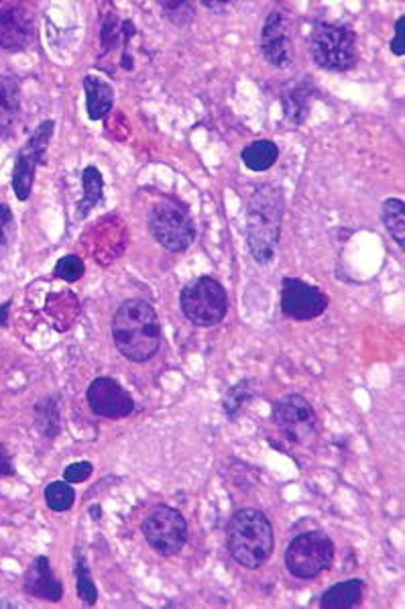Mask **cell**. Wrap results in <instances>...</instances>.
<instances>
[{"mask_svg":"<svg viewBox=\"0 0 405 609\" xmlns=\"http://www.w3.org/2000/svg\"><path fill=\"white\" fill-rule=\"evenodd\" d=\"M112 341L124 359L147 363L161 349V324L149 302L132 298L122 302L111 324Z\"/></svg>","mask_w":405,"mask_h":609,"instance_id":"obj_1","label":"cell"},{"mask_svg":"<svg viewBox=\"0 0 405 609\" xmlns=\"http://www.w3.org/2000/svg\"><path fill=\"white\" fill-rule=\"evenodd\" d=\"M284 190L275 184L255 187L247 205V241L253 259L259 265L274 261L282 237Z\"/></svg>","mask_w":405,"mask_h":609,"instance_id":"obj_2","label":"cell"},{"mask_svg":"<svg viewBox=\"0 0 405 609\" xmlns=\"http://www.w3.org/2000/svg\"><path fill=\"white\" fill-rule=\"evenodd\" d=\"M227 546L230 557L240 567L259 568L271 559L275 549L274 526L267 515L253 507L235 512L227 526Z\"/></svg>","mask_w":405,"mask_h":609,"instance_id":"obj_3","label":"cell"},{"mask_svg":"<svg viewBox=\"0 0 405 609\" xmlns=\"http://www.w3.org/2000/svg\"><path fill=\"white\" fill-rule=\"evenodd\" d=\"M310 53L318 68L348 72L356 64V35L340 23H318L310 35Z\"/></svg>","mask_w":405,"mask_h":609,"instance_id":"obj_4","label":"cell"},{"mask_svg":"<svg viewBox=\"0 0 405 609\" xmlns=\"http://www.w3.org/2000/svg\"><path fill=\"white\" fill-rule=\"evenodd\" d=\"M182 312L196 326H216L229 312V295L220 281L214 277H198L182 290Z\"/></svg>","mask_w":405,"mask_h":609,"instance_id":"obj_5","label":"cell"},{"mask_svg":"<svg viewBox=\"0 0 405 609\" xmlns=\"http://www.w3.org/2000/svg\"><path fill=\"white\" fill-rule=\"evenodd\" d=\"M149 232L158 243L171 253H182L196 239V224L188 210L171 200L158 202L147 218Z\"/></svg>","mask_w":405,"mask_h":609,"instance_id":"obj_6","label":"cell"},{"mask_svg":"<svg viewBox=\"0 0 405 609\" xmlns=\"http://www.w3.org/2000/svg\"><path fill=\"white\" fill-rule=\"evenodd\" d=\"M334 560V542L328 534L303 532L295 536L285 550V567L298 579H314L326 568H330Z\"/></svg>","mask_w":405,"mask_h":609,"instance_id":"obj_7","label":"cell"},{"mask_svg":"<svg viewBox=\"0 0 405 609\" xmlns=\"http://www.w3.org/2000/svg\"><path fill=\"white\" fill-rule=\"evenodd\" d=\"M141 530L147 544L158 554H163V557L177 554L184 549L185 541H188L185 518L177 510H174V507L167 505H158L155 510L147 514Z\"/></svg>","mask_w":405,"mask_h":609,"instance_id":"obj_8","label":"cell"},{"mask_svg":"<svg viewBox=\"0 0 405 609\" xmlns=\"http://www.w3.org/2000/svg\"><path fill=\"white\" fill-rule=\"evenodd\" d=\"M274 420L277 431L295 444L310 442L318 432L316 412L300 394H287L275 402Z\"/></svg>","mask_w":405,"mask_h":609,"instance_id":"obj_9","label":"cell"},{"mask_svg":"<svg viewBox=\"0 0 405 609\" xmlns=\"http://www.w3.org/2000/svg\"><path fill=\"white\" fill-rule=\"evenodd\" d=\"M53 129H56V123L43 121L17 153V161H14L13 171V190L17 194L19 200L29 198L31 187H33L35 171L43 163L45 151H48V145L53 137Z\"/></svg>","mask_w":405,"mask_h":609,"instance_id":"obj_10","label":"cell"},{"mask_svg":"<svg viewBox=\"0 0 405 609\" xmlns=\"http://www.w3.org/2000/svg\"><path fill=\"white\" fill-rule=\"evenodd\" d=\"M263 58L274 68H287L293 59V21L287 11L274 9L261 29Z\"/></svg>","mask_w":405,"mask_h":609,"instance_id":"obj_11","label":"cell"},{"mask_svg":"<svg viewBox=\"0 0 405 609\" xmlns=\"http://www.w3.org/2000/svg\"><path fill=\"white\" fill-rule=\"evenodd\" d=\"M328 308V295L320 287L306 281L285 277L282 284V312L293 320H311L322 316Z\"/></svg>","mask_w":405,"mask_h":609,"instance_id":"obj_12","label":"cell"},{"mask_svg":"<svg viewBox=\"0 0 405 609\" xmlns=\"http://www.w3.org/2000/svg\"><path fill=\"white\" fill-rule=\"evenodd\" d=\"M86 397H88L90 410L94 412L96 416L119 420L127 418L135 412V400H132L130 394L119 384V381H114L111 377H98L92 381Z\"/></svg>","mask_w":405,"mask_h":609,"instance_id":"obj_13","label":"cell"},{"mask_svg":"<svg viewBox=\"0 0 405 609\" xmlns=\"http://www.w3.org/2000/svg\"><path fill=\"white\" fill-rule=\"evenodd\" d=\"M33 37V17L25 6L19 3H0V50H25Z\"/></svg>","mask_w":405,"mask_h":609,"instance_id":"obj_14","label":"cell"},{"mask_svg":"<svg viewBox=\"0 0 405 609\" xmlns=\"http://www.w3.org/2000/svg\"><path fill=\"white\" fill-rule=\"evenodd\" d=\"M25 593L45 601H59L64 597L61 581L51 571V562L48 557H37L31 565L25 577Z\"/></svg>","mask_w":405,"mask_h":609,"instance_id":"obj_15","label":"cell"},{"mask_svg":"<svg viewBox=\"0 0 405 609\" xmlns=\"http://www.w3.org/2000/svg\"><path fill=\"white\" fill-rule=\"evenodd\" d=\"M84 92H86V108L92 121H100L111 113L114 105V88L106 80L98 76L88 74L84 77Z\"/></svg>","mask_w":405,"mask_h":609,"instance_id":"obj_16","label":"cell"},{"mask_svg":"<svg viewBox=\"0 0 405 609\" xmlns=\"http://www.w3.org/2000/svg\"><path fill=\"white\" fill-rule=\"evenodd\" d=\"M364 593V583L361 579H348L337 583L324 593L320 607L324 609H348L361 604Z\"/></svg>","mask_w":405,"mask_h":609,"instance_id":"obj_17","label":"cell"},{"mask_svg":"<svg viewBox=\"0 0 405 609\" xmlns=\"http://www.w3.org/2000/svg\"><path fill=\"white\" fill-rule=\"evenodd\" d=\"M21 108L19 84L11 76H0V135L13 127Z\"/></svg>","mask_w":405,"mask_h":609,"instance_id":"obj_18","label":"cell"},{"mask_svg":"<svg viewBox=\"0 0 405 609\" xmlns=\"http://www.w3.org/2000/svg\"><path fill=\"white\" fill-rule=\"evenodd\" d=\"M277 158H279L277 145L269 139L253 141V143L245 147L243 153H240V159H243L245 166L251 171H267L269 168L275 166Z\"/></svg>","mask_w":405,"mask_h":609,"instance_id":"obj_19","label":"cell"},{"mask_svg":"<svg viewBox=\"0 0 405 609\" xmlns=\"http://www.w3.org/2000/svg\"><path fill=\"white\" fill-rule=\"evenodd\" d=\"M82 187H84V196L77 202V210H76V218L88 216V213L94 208L100 200H103V190H104V179L103 174L96 168L88 166L82 171Z\"/></svg>","mask_w":405,"mask_h":609,"instance_id":"obj_20","label":"cell"},{"mask_svg":"<svg viewBox=\"0 0 405 609\" xmlns=\"http://www.w3.org/2000/svg\"><path fill=\"white\" fill-rule=\"evenodd\" d=\"M381 221H383L387 232L397 247L403 249L405 245V205L400 198H389L381 206Z\"/></svg>","mask_w":405,"mask_h":609,"instance_id":"obj_21","label":"cell"},{"mask_svg":"<svg viewBox=\"0 0 405 609\" xmlns=\"http://www.w3.org/2000/svg\"><path fill=\"white\" fill-rule=\"evenodd\" d=\"M282 103L285 111V119L292 124L303 123L308 114V103H310V88L306 84H292V90H284Z\"/></svg>","mask_w":405,"mask_h":609,"instance_id":"obj_22","label":"cell"},{"mask_svg":"<svg viewBox=\"0 0 405 609\" xmlns=\"http://www.w3.org/2000/svg\"><path fill=\"white\" fill-rule=\"evenodd\" d=\"M35 426L45 439H53L59 432V414L58 405L51 397H45L35 408Z\"/></svg>","mask_w":405,"mask_h":609,"instance_id":"obj_23","label":"cell"},{"mask_svg":"<svg viewBox=\"0 0 405 609\" xmlns=\"http://www.w3.org/2000/svg\"><path fill=\"white\" fill-rule=\"evenodd\" d=\"M76 491L68 481H53L45 487V504L53 512H68L74 505Z\"/></svg>","mask_w":405,"mask_h":609,"instance_id":"obj_24","label":"cell"},{"mask_svg":"<svg viewBox=\"0 0 405 609\" xmlns=\"http://www.w3.org/2000/svg\"><path fill=\"white\" fill-rule=\"evenodd\" d=\"M76 579H77V597H80L86 605H94L98 599V589L94 581H92L88 567L80 552L76 554Z\"/></svg>","mask_w":405,"mask_h":609,"instance_id":"obj_25","label":"cell"},{"mask_svg":"<svg viewBox=\"0 0 405 609\" xmlns=\"http://www.w3.org/2000/svg\"><path fill=\"white\" fill-rule=\"evenodd\" d=\"M84 271H86L84 261H82L77 255H66V257H61V259H59L58 265H56V276H58L59 279L68 281V284H74V281L82 279Z\"/></svg>","mask_w":405,"mask_h":609,"instance_id":"obj_26","label":"cell"},{"mask_svg":"<svg viewBox=\"0 0 405 609\" xmlns=\"http://www.w3.org/2000/svg\"><path fill=\"white\" fill-rule=\"evenodd\" d=\"M251 397H253V389L248 387V381H240V384L232 387L227 394V397H224V410H227V414L232 416V414H237L240 405L251 400Z\"/></svg>","mask_w":405,"mask_h":609,"instance_id":"obj_27","label":"cell"},{"mask_svg":"<svg viewBox=\"0 0 405 609\" xmlns=\"http://www.w3.org/2000/svg\"><path fill=\"white\" fill-rule=\"evenodd\" d=\"M161 9L166 11V17L174 25H188L194 17V6L190 3H161Z\"/></svg>","mask_w":405,"mask_h":609,"instance_id":"obj_28","label":"cell"},{"mask_svg":"<svg viewBox=\"0 0 405 609\" xmlns=\"http://www.w3.org/2000/svg\"><path fill=\"white\" fill-rule=\"evenodd\" d=\"M92 475V463L88 460H80V463H72L66 467L64 471V481L68 483H82Z\"/></svg>","mask_w":405,"mask_h":609,"instance_id":"obj_29","label":"cell"},{"mask_svg":"<svg viewBox=\"0 0 405 609\" xmlns=\"http://www.w3.org/2000/svg\"><path fill=\"white\" fill-rule=\"evenodd\" d=\"M11 229H13V213L6 205H0V255H3L4 247L9 245V237H11Z\"/></svg>","mask_w":405,"mask_h":609,"instance_id":"obj_30","label":"cell"},{"mask_svg":"<svg viewBox=\"0 0 405 609\" xmlns=\"http://www.w3.org/2000/svg\"><path fill=\"white\" fill-rule=\"evenodd\" d=\"M389 47H392V51L395 53L397 58H401L403 53H405V17H400L395 23V39L392 43H389Z\"/></svg>","mask_w":405,"mask_h":609,"instance_id":"obj_31","label":"cell"},{"mask_svg":"<svg viewBox=\"0 0 405 609\" xmlns=\"http://www.w3.org/2000/svg\"><path fill=\"white\" fill-rule=\"evenodd\" d=\"M13 463H11V457L6 449L0 444V475H13Z\"/></svg>","mask_w":405,"mask_h":609,"instance_id":"obj_32","label":"cell"},{"mask_svg":"<svg viewBox=\"0 0 405 609\" xmlns=\"http://www.w3.org/2000/svg\"><path fill=\"white\" fill-rule=\"evenodd\" d=\"M9 312H11V300L0 304V326H6V323H9Z\"/></svg>","mask_w":405,"mask_h":609,"instance_id":"obj_33","label":"cell"},{"mask_svg":"<svg viewBox=\"0 0 405 609\" xmlns=\"http://www.w3.org/2000/svg\"><path fill=\"white\" fill-rule=\"evenodd\" d=\"M202 5H204L206 9H216V11H222L224 6H227L224 3H202Z\"/></svg>","mask_w":405,"mask_h":609,"instance_id":"obj_34","label":"cell"},{"mask_svg":"<svg viewBox=\"0 0 405 609\" xmlns=\"http://www.w3.org/2000/svg\"><path fill=\"white\" fill-rule=\"evenodd\" d=\"M0 607H3V609H14L17 605L11 604V601H0Z\"/></svg>","mask_w":405,"mask_h":609,"instance_id":"obj_35","label":"cell"},{"mask_svg":"<svg viewBox=\"0 0 405 609\" xmlns=\"http://www.w3.org/2000/svg\"><path fill=\"white\" fill-rule=\"evenodd\" d=\"M90 514H92V515H94V520H98V515H100V507H98V505H92V510H90Z\"/></svg>","mask_w":405,"mask_h":609,"instance_id":"obj_36","label":"cell"}]
</instances>
